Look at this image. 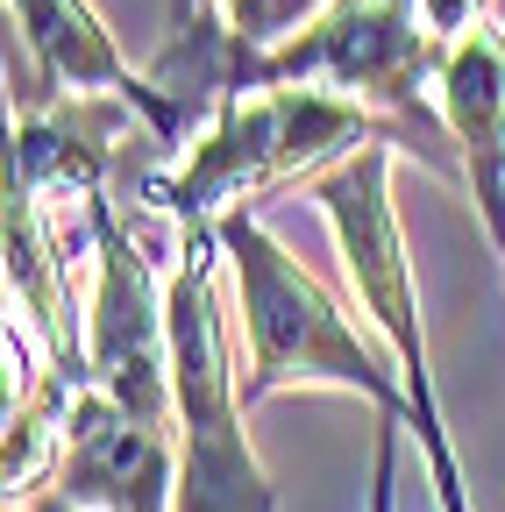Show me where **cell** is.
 I'll return each instance as SVG.
<instances>
[{"label": "cell", "instance_id": "obj_1", "mask_svg": "<svg viewBox=\"0 0 505 512\" xmlns=\"http://www.w3.org/2000/svg\"><path fill=\"white\" fill-rule=\"evenodd\" d=\"M228 271H235V320H242V399L264 406L278 392H349L377 420L413 434L406 370L377 328H356V313L313 278L299 256L264 228L257 207L214 221Z\"/></svg>", "mask_w": 505, "mask_h": 512}, {"label": "cell", "instance_id": "obj_2", "mask_svg": "<svg viewBox=\"0 0 505 512\" xmlns=\"http://www.w3.org/2000/svg\"><path fill=\"white\" fill-rule=\"evenodd\" d=\"M228 249L214 228H178L164 278L171 420H178V512H278V491L249 448V399L235 370V313L221 299Z\"/></svg>", "mask_w": 505, "mask_h": 512}, {"label": "cell", "instance_id": "obj_3", "mask_svg": "<svg viewBox=\"0 0 505 512\" xmlns=\"http://www.w3.org/2000/svg\"><path fill=\"white\" fill-rule=\"evenodd\" d=\"M363 143H392V128L363 100L328 86H264V93L228 100L193 136L185 164L143 185V207L164 214L171 228H214L221 214L257 207L278 185L321 178Z\"/></svg>", "mask_w": 505, "mask_h": 512}, {"label": "cell", "instance_id": "obj_4", "mask_svg": "<svg viewBox=\"0 0 505 512\" xmlns=\"http://www.w3.org/2000/svg\"><path fill=\"white\" fill-rule=\"evenodd\" d=\"M392 164L399 143H363L356 157L328 164L321 178H306V200L321 207L356 306L370 313V328L385 335V349L406 370L413 392V441L434 477V505L441 512H470L463 498V470L449 448V420H441V392H434V349H427V320H420V285H413V256H406V228H399V200H392Z\"/></svg>", "mask_w": 505, "mask_h": 512}, {"label": "cell", "instance_id": "obj_5", "mask_svg": "<svg viewBox=\"0 0 505 512\" xmlns=\"http://www.w3.org/2000/svg\"><path fill=\"white\" fill-rule=\"evenodd\" d=\"M22 50H29V86L22 100H72V93H107L143 107V121L157 128V143H185L193 128L185 114L150 86V72H136L121 43L107 36V22L93 15V0H8Z\"/></svg>", "mask_w": 505, "mask_h": 512}, {"label": "cell", "instance_id": "obj_6", "mask_svg": "<svg viewBox=\"0 0 505 512\" xmlns=\"http://www.w3.org/2000/svg\"><path fill=\"white\" fill-rule=\"evenodd\" d=\"M434 107L463 157V192L477 200L484 242L505 256V22H477L463 43H449Z\"/></svg>", "mask_w": 505, "mask_h": 512}, {"label": "cell", "instance_id": "obj_7", "mask_svg": "<svg viewBox=\"0 0 505 512\" xmlns=\"http://www.w3.org/2000/svg\"><path fill=\"white\" fill-rule=\"evenodd\" d=\"M399 434L392 420H377V463H370V512H392V477H399Z\"/></svg>", "mask_w": 505, "mask_h": 512}, {"label": "cell", "instance_id": "obj_8", "mask_svg": "<svg viewBox=\"0 0 505 512\" xmlns=\"http://www.w3.org/2000/svg\"><path fill=\"white\" fill-rule=\"evenodd\" d=\"M22 512H86V505H72L57 484H43V491H29V498H22Z\"/></svg>", "mask_w": 505, "mask_h": 512}]
</instances>
